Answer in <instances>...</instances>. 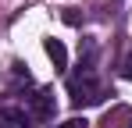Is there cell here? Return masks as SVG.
<instances>
[{
  "mask_svg": "<svg viewBox=\"0 0 132 128\" xmlns=\"http://www.w3.org/2000/svg\"><path fill=\"white\" fill-rule=\"evenodd\" d=\"M46 57L54 61V68H57V71H64L68 53H64V46H61V39H46Z\"/></svg>",
  "mask_w": 132,
  "mask_h": 128,
  "instance_id": "4",
  "label": "cell"
},
{
  "mask_svg": "<svg viewBox=\"0 0 132 128\" xmlns=\"http://www.w3.org/2000/svg\"><path fill=\"white\" fill-rule=\"evenodd\" d=\"M22 107L32 114V117H54V110H57L50 89H32V93H25V103Z\"/></svg>",
  "mask_w": 132,
  "mask_h": 128,
  "instance_id": "2",
  "label": "cell"
},
{
  "mask_svg": "<svg viewBox=\"0 0 132 128\" xmlns=\"http://www.w3.org/2000/svg\"><path fill=\"white\" fill-rule=\"evenodd\" d=\"M121 75H125V78H129V82H132V53H129V57H125V64H121Z\"/></svg>",
  "mask_w": 132,
  "mask_h": 128,
  "instance_id": "6",
  "label": "cell"
},
{
  "mask_svg": "<svg viewBox=\"0 0 132 128\" xmlns=\"http://www.w3.org/2000/svg\"><path fill=\"white\" fill-rule=\"evenodd\" d=\"M54 128H86V117H71L64 125H54Z\"/></svg>",
  "mask_w": 132,
  "mask_h": 128,
  "instance_id": "5",
  "label": "cell"
},
{
  "mask_svg": "<svg viewBox=\"0 0 132 128\" xmlns=\"http://www.w3.org/2000/svg\"><path fill=\"white\" fill-rule=\"evenodd\" d=\"M0 128H32V114L22 103H0Z\"/></svg>",
  "mask_w": 132,
  "mask_h": 128,
  "instance_id": "3",
  "label": "cell"
},
{
  "mask_svg": "<svg viewBox=\"0 0 132 128\" xmlns=\"http://www.w3.org/2000/svg\"><path fill=\"white\" fill-rule=\"evenodd\" d=\"M68 93H71V103L75 107H93V103L104 100V85H100V78H96L93 53H89L86 61H82V68L68 78Z\"/></svg>",
  "mask_w": 132,
  "mask_h": 128,
  "instance_id": "1",
  "label": "cell"
}]
</instances>
